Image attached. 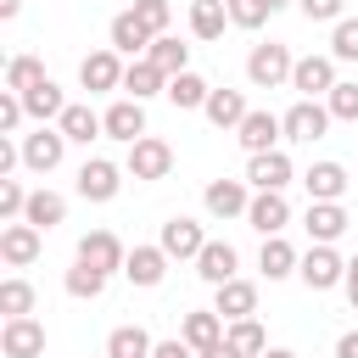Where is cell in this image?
Segmentation results:
<instances>
[{"mask_svg": "<svg viewBox=\"0 0 358 358\" xmlns=\"http://www.w3.org/2000/svg\"><path fill=\"white\" fill-rule=\"evenodd\" d=\"M336 84H341V78H336V56H330V50H324V56H296V67H291L296 101H324Z\"/></svg>", "mask_w": 358, "mask_h": 358, "instance_id": "cell-3", "label": "cell"}, {"mask_svg": "<svg viewBox=\"0 0 358 358\" xmlns=\"http://www.w3.org/2000/svg\"><path fill=\"white\" fill-rule=\"evenodd\" d=\"M336 358H358V330H341L336 336Z\"/></svg>", "mask_w": 358, "mask_h": 358, "instance_id": "cell-47", "label": "cell"}, {"mask_svg": "<svg viewBox=\"0 0 358 358\" xmlns=\"http://www.w3.org/2000/svg\"><path fill=\"white\" fill-rule=\"evenodd\" d=\"M117 190H123V168H117L112 157H90V162L78 168V196H84V201L101 207V201H112Z\"/></svg>", "mask_w": 358, "mask_h": 358, "instance_id": "cell-12", "label": "cell"}, {"mask_svg": "<svg viewBox=\"0 0 358 358\" xmlns=\"http://www.w3.org/2000/svg\"><path fill=\"white\" fill-rule=\"evenodd\" d=\"M235 140H241V151H246V157H263V151H280V140H285V123H280V112H268V106H252V112H246V123L235 129Z\"/></svg>", "mask_w": 358, "mask_h": 358, "instance_id": "cell-9", "label": "cell"}, {"mask_svg": "<svg viewBox=\"0 0 358 358\" xmlns=\"http://www.w3.org/2000/svg\"><path fill=\"white\" fill-rule=\"evenodd\" d=\"M257 268H263V280H291V274L302 268V252H296L285 235H268L263 252H257Z\"/></svg>", "mask_w": 358, "mask_h": 358, "instance_id": "cell-27", "label": "cell"}, {"mask_svg": "<svg viewBox=\"0 0 358 358\" xmlns=\"http://www.w3.org/2000/svg\"><path fill=\"white\" fill-rule=\"evenodd\" d=\"M330 56L336 62H358V17H341L330 28Z\"/></svg>", "mask_w": 358, "mask_h": 358, "instance_id": "cell-42", "label": "cell"}, {"mask_svg": "<svg viewBox=\"0 0 358 358\" xmlns=\"http://www.w3.org/2000/svg\"><path fill=\"white\" fill-rule=\"evenodd\" d=\"M101 123H106V140H117V145H134V140H145V101H112L106 112H101Z\"/></svg>", "mask_w": 358, "mask_h": 358, "instance_id": "cell-16", "label": "cell"}, {"mask_svg": "<svg viewBox=\"0 0 358 358\" xmlns=\"http://www.w3.org/2000/svg\"><path fill=\"white\" fill-rule=\"evenodd\" d=\"M263 358H296V352H291V347H268Z\"/></svg>", "mask_w": 358, "mask_h": 358, "instance_id": "cell-51", "label": "cell"}, {"mask_svg": "<svg viewBox=\"0 0 358 358\" xmlns=\"http://www.w3.org/2000/svg\"><path fill=\"white\" fill-rule=\"evenodd\" d=\"M151 39H157V34H151L134 11H117V17H112V28H106V45H112L117 56H129V62H140V56L151 50Z\"/></svg>", "mask_w": 358, "mask_h": 358, "instance_id": "cell-17", "label": "cell"}, {"mask_svg": "<svg viewBox=\"0 0 358 358\" xmlns=\"http://www.w3.org/2000/svg\"><path fill=\"white\" fill-rule=\"evenodd\" d=\"M324 106H330V117H336V123H358V84H352V78H341V84L324 95Z\"/></svg>", "mask_w": 358, "mask_h": 358, "instance_id": "cell-39", "label": "cell"}, {"mask_svg": "<svg viewBox=\"0 0 358 358\" xmlns=\"http://www.w3.org/2000/svg\"><path fill=\"white\" fill-rule=\"evenodd\" d=\"M22 106H28V117H34V123H62V112H67L73 101L62 95V84H56V78H45V84H34V90L22 95Z\"/></svg>", "mask_w": 358, "mask_h": 358, "instance_id": "cell-29", "label": "cell"}, {"mask_svg": "<svg viewBox=\"0 0 358 358\" xmlns=\"http://www.w3.org/2000/svg\"><path fill=\"white\" fill-rule=\"evenodd\" d=\"M207 95H213V84H207L201 73H179V78H168V101H173L179 112H201Z\"/></svg>", "mask_w": 358, "mask_h": 358, "instance_id": "cell-33", "label": "cell"}, {"mask_svg": "<svg viewBox=\"0 0 358 358\" xmlns=\"http://www.w3.org/2000/svg\"><path fill=\"white\" fill-rule=\"evenodd\" d=\"M62 157H67V134L56 123H39L34 134H22V168L28 173H56Z\"/></svg>", "mask_w": 358, "mask_h": 358, "instance_id": "cell-4", "label": "cell"}, {"mask_svg": "<svg viewBox=\"0 0 358 358\" xmlns=\"http://www.w3.org/2000/svg\"><path fill=\"white\" fill-rule=\"evenodd\" d=\"M101 358H106V352H101Z\"/></svg>", "mask_w": 358, "mask_h": 358, "instance_id": "cell-53", "label": "cell"}, {"mask_svg": "<svg viewBox=\"0 0 358 358\" xmlns=\"http://www.w3.org/2000/svg\"><path fill=\"white\" fill-rule=\"evenodd\" d=\"M347 207L341 201H308V213H302V229H308V241L313 246H336L341 235H347Z\"/></svg>", "mask_w": 358, "mask_h": 358, "instance_id": "cell-14", "label": "cell"}, {"mask_svg": "<svg viewBox=\"0 0 358 358\" xmlns=\"http://www.w3.org/2000/svg\"><path fill=\"white\" fill-rule=\"evenodd\" d=\"M291 179H296V168H291V157H285V151L246 157V185H252V190H285Z\"/></svg>", "mask_w": 358, "mask_h": 358, "instance_id": "cell-20", "label": "cell"}, {"mask_svg": "<svg viewBox=\"0 0 358 358\" xmlns=\"http://www.w3.org/2000/svg\"><path fill=\"white\" fill-rule=\"evenodd\" d=\"M246 224H252L263 241H268V235H285V224H291V201H285V190H252Z\"/></svg>", "mask_w": 358, "mask_h": 358, "instance_id": "cell-13", "label": "cell"}, {"mask_svg": "<svg viewBox=\"0 0 358 358\" xmlns=\"http://www.w3.org/2000/svg\"><path fill=\"white\" fill-rule=\"evenodd\" d=\"M201 207H207V218H246V207H252V185L246 179H213L207 190H201Z\"/></svg>", "mask_w": 358, "mask_h": 358, "instance_id": "cell-11", "label": "cell"}, {"mask_svg": "<svg viewBox=\"0 0 358 358\" xmlns=\"http://www.w3.org/2000/svg\"><path fill=\"white\" fill-rule=\"evenodd\" d=\"M22 224H34L39 235H50L56 224H67V196H56V190H34V196H28Z\"/></svg>", "mask_w": 358, "mask_h": 358, "instance_id": "cell-30", "label": "cell"}, {"mask_svg": "<svg viewBox=\"0 0 358 358\" xmlns=\"http://www.w3.org/2000/svg\"><path fill=\"white\" fill-rule=\"evenodd\" d=\"M280 123H285V140L291 145H313V140H324L330 134V106L324 101H291L285 112H280Z\"/></svg>", "mask_w": 358, "mask_h": 358, "instance_id": "cell-2", "label": "cell"}, {"mask_svg": "<svg viewBox=\"0 0 358 358\" xmlns=\"http://www.w3.org/2000/svg\"><path fill=\"white\" fill-rule=\"evenodd\" d=\"M106 280H112V274H101V268H90V263H78V257H73V268L62 274L67 296H78V302H95V296H106Z\"/></svg>", "mask_w": 358, "mask_h": 358, "instance_id": "cell-34", "label": "cell"}, {"mask_svg": "<svg viewBox=\"0 0 358 358\" xmlns=\"http://www.w3.org/2000/svg\"><path fill=\"white\" fill-rule=\"evenodd\" d=\"M302 185H308V201H341L347 196V168L341 162H313L308 173H302Z\"/></svg>", "mask_w": 358, "mask_h": 358, "instance_id": "cell-26", "label": "cell"}, {"mask_svg": "<svg viewBox=\"0 0 358 358\" xmlns=\"http://www.w3.org/2000/svg\"><path fill=\"white\" fill-rule=\"evenodd\" d=\"M224 330H229V324H224L213 308H190V313L179 319V341H185L190 352H207V347H218V341H224Z\"/></svg>", "mask_w": 358, "mask_h": 358, "instance_id": "cell-21", "label": "cell"}, {"mask_svg": "<svg viewBox=\"0 0 358 358\" xmlns=\"http://www.w3.org/2000/svg\"><path fill=\"white\" fill-rule=\"evenodd\" d=\"M28 196H34V190H22V179H0V218L17 224V218L28 213Z\"/></svg>", "mask_w": 358, "mask_h": 358, "instance_id": "cell-43", "label": "cell"}, {"mask_svg": "<svg viewBox=\"0 0 358 358\" xmlns=\"http://www.w3.org/2000/svg\"><path fill=\"white\" fill-rule=\"evenodd\" d=\"M246 112H252V106H246V95H241V90H229V84H224V90H213V95H207V106H201V117H207L213 129H229V134L246 123Z\"/></svg>", "mask_w": 358, "mask_h": 358, "instance_id": "cell-24", "label": "cell"}, {"mask_svg": "<svg viewBox=\"0 0 358 358\" xmlns=\"http://www.w3.org/2000/svg\"><path fill=\"white\" fill-rule=\"evenodd\" d=\"M123 95L129 101H151V95H168V73L157 67V62H129V73H123Z\"/></svg>", "mask_w": 358, "mask_h": 358, "instance_id": "cell-28", "label": "cell"}, {"mask_svg": "<svg viewBox=\"0 0 358 358\" xmlns=\"http://www.w3.org/2000/svg\"><path fill=\"white\" fill-rule=\"evenodd\" d=\"M296 280H302L308 291H336V285H347V257H341L336 246H308Z\"/></svg>", "mask_w": 358, "mask_h": 358, "instance_id": "cell-7", "label": "cell"}, {"mask_svg": "<svg viewBox=\"0 0 358 358\" xmlns=\"http://www.w3.org/2000/svg\"><path fill=\"white\" fill-rule=\"evenodd\" d=\"M296 11H302L308 22H330V28H336V22L347 17V0H296Z\"/></svg>", "mask_w": 358, "mask_h": 358, "instance_id": "cell-44", "label": "cell"}, {"mask_svg": "<svg viewBox=\"0 0 358 358\" xmlns=\"http://www.w3.org/2000/svg\"><path fill=\"white\" fill-rule=\"evenodd\" d=\"M145 62H157V67H162L168 78H179V73H190V45H179L173 34H162V39H151Z\"/></svg>", "mask_w": 358, "mask_h": 358, "instance_id": "cell-35", "label": "cell"}, {"mask_svg": "<svg viewBox=\"0 0 358 358\" xmlns=\"http://www.w3.org/2000/svg\"><path fill=\"white\" fill-rule=\"evenodd\" d=\"M291 67H296V56H291L280 39L246 50V84H252V90H280V84H291Z\"/></svg>", "mask_w": 358, "mask_h": 358, "instance_id": "cell-1", "label": "cell"}, {"mask_svg": "<svg viewBox=\"0 0 358 358\" xmlns=\"http://www.w3.org/2000/svg\"><path fill=\"white\" fill-rule=\"evenodd\" d=\"M78 263H90V268H101V274H123V263H129V246L112 235V229H90V235H78V252H73Z\"/></svg>", "mask_w": 358, "mask_h": 358, "instance_id": "cell-10", "label": "cell"}, {"mask_svg": "<svg viewBox=\"0 0 358 358\" xmlns=\"http://www.w3.org/2000/svg\"><path fill=\"white\" fill-rule=\"evenodd\" d=\"M224 6H229V28H246V34H252V28H263V22L274 17V11H268V0H224Z\"/></svg>", "mask_w": 358, "mask_h": 358, "instance_id": "cell-40", "label": "cell"}, {"mask_svg": "<svg viewBox=\"0 0 358 358\" xmlns=\"http://www.w3.org/2000/svg\"><path fill=\"white\" fill-rule=\"evenodd\" d=\"M347 302H352V313H358V257H347Z\"/></svg>", "mask_w": 358, "mask_h": 358, "instance_id": "cell-48", "label": "cell"}, {"mask_svg": "<svg viewBox=\"0 0 358 358\" xmlns=\"http://www.w3.org/2000/svg\"><path fill=\"white\" fill-rule=\"evenodd\" d=\"M0 313L6 319H34V285L22 274H6L0 280Z\"/></svg>", "mask_w": 358, "mask_h": 358, "instance_id": "cell-36", "label": "cell"}, {"mask_svg": "<svg viewBox=\"0 0 358 358\" xmlns=\"http://www.w3.org/2000/svg\"><path fill=\"white\" fill-rule=\"evenodd\" d=\"M123 173L129 179H168L173 173V145L168 140H157V134H145V140H134L129 145V157H123Z\"/></svg>", "mask_w": 358, "mask_h": 358, "instance_id": "cell-5", "label": "cell"}, {"mask_svg": "<svg viewBox=\"0 0 358 358\" xmlns=\"http://www.w3.org/2000/svg\"><path fill=\"white\" fill-rule=\"evenodd\" d=\"M62 134H67V145H90V140H106V123H101V112L90 106V101H73L67 112H62V123H56Z\"/></svg>", "mask_w": 358, "mask_h": 358, "instance_id": "cell-25", "label": "cell"}, {"mask_svg": "<svg viewBox=\"0 0 358 358\" xmlns=\"http://www.w3.org/2000/svg\"><path fill=\"white\" fill-rule=\"evenodd\" d=\"M196 358H241V352H235L229 341H218V347H207V352H196Z\"/></svg>", "mask_w": 358, "mask_h": 358, "instance_id": "cell-49", "label": "cell"}, {"mask_svg": "<svg viewBox=\"0 0 358 358\" xmlns=\"http://www.w3.org/2000/svg\"><path fill=\"white\" fill-rule=\"evenodd\" d=\"M285 6H296V0H268V11H285Z\"/></svg>", "mask_w": 358, "mask_h": 358, "instance_id": "cell-52", "label": "cell"}, {"mask_svg": "<svg viewBox=\"0 0 358 358\" xmlns=\"http://www.w3.org/2000/svg\"><path fill=\"white\" fill-rule=\"evenodd\" d=\"M235 268H241V252H235L229 241H207V246H201V257H196V274H201L213 291H218V285H229V280H235Z\"/></svg>", "mask_w": 358, "mask_h": 358, "instance_id": "cell-23", "label": "cell"}, {"mask_svg": "<svg viewBox=\"0 0 358 358\" xmlns=\"http://www.w3.org/2000/svg\"><path fill=\"white\" fill-rule=\"evenodd\" d=\"M224 341H229L241 358H263V352H268V330H263L257 319H235V324L224 330Z\"/></svg>", "mask_w": 358, "mask_h": 358, "instance_id": "cell-37", "label": "cell"}, {"mask_svg": "<svg viewBox=\"0 0 358 358\" xmlns=\"http://www.w3.org/2000/svg\"><path fill=\"white\" fill-rule=\"evenodd\" d=\"M45 78H50V73H45L39 56H11V62H6V90H11V95H28V90L45 84Z\"/></svg>", "mask_w": 358, "mask_h": 358, "instance_id": "cell-38", "label": "cell"}, {"mask_svg": "<svg viewBox=\"0 0 358 358\" xmlns=\"http://www.w3.org/2000/svg\"><path fill=\"white\" fill-rule=\"evenodd\" d=\"M151 352H157V341L145 324H117L106 336V358H151Z\"/></svg>", "mask_w": 358, "mask_h": 358, "instance_id": "cell-32", "label": "cell"}, {"mask_svg": "<svg viewBox=\"0 0 358 358\" xmlns=\"http://www.w3.org/2000/svg\"><path fill=\"white\" fill-rule=\"evenodd\" d=\"M213 313H218L224 324H235V319H257V285L235 274L229 285H218V291H213Z\"/></svg>", "mask_w": 358, "mask_h": 358, "instance_id": "cell-19", "label": "cell"}, {"mask_svg": "<svg viewBox=\"0 0 358 358\" xmlns=\"http://www.w3.org/2000/svg\"><path fill=\"white\" fill-rule=\"evenodd\" d=\"M168 263H173V257H168V252L151 241V246H129V263H123V274H129L140 291H157V285L168 280Z\"/></svg>", "mask_w": 358, "mask_h": 358, "instance_id": "cell-18", "label": "cell"}, {"mask_svg": "<svg viewBox=\"0 0 358 358\" xmlns=\"http://www.w3.org/2000/svg\"><path fill=\"white\" fill-rule=\"evenodd\" d=\"M17 11H22V0H0V17H6V22H11Z\"/></svg>", "mask_w": 358, "mask_h": 358, "instance_id": "cell-50", "label": "cell"}, {"mask_svg": "<svg viewBox=\"0 0 358 358\" xmlns=\"http://www.w3.org/2000/svg\"><path fill=\"white\" fill-rule=\"evenodd\" d=\"M123 56L112 50V45H101V50H90L84 62H78V84L90 90V95H112V90H123Z\"/></svg>", "mask_w": 358, "mask_h": 358, "instance_id": "cell-8", "label": "cell"}, {"mask_svg": "<svg viewBox=\"0 0 358 358\" xmlns=\"http://www.w3.org/2000/svg\"><path fill=\"white\" fill-rule=\"evenodd\" d=\"M0 352L6 358H39L45 352V324L39 319H6L0 324Z\"/></svg>", "mask_w": 358, "mask_h": 358, "instance_id": "cell-22", "label": "cell"}, {"mask_svg": "<svg viewBox=\"0 0 358 358\" xmlns=\"http://www.w3.org/2000/svg\"><path fill=\"white\" fill-rule=\"evenodd\" d=\"M39 252H45V235L34 229V224H6L0 229V263L6 268H28V263H39Z\"/></svg>", "mask_w": 358, "mask_h": 358, "instance_id": "cell-15", "label": "cell"}, {"mask_svg": "<svg viewBox=\"0 0 358 358\" xmlns=\"http://www.w3.org/2000/svg\"><path fill=\"white\" fill-rule=\"evenodd\" d=\"M129 11H134V17L157 34V39H162V34H168V22H173V0H134Z\"/></svg>", "mask_w": 358, "mask_h": 358, "instance_id": "cell-41", "label": "cell"}, {"mask_svg": "<svg viewBox=\"0 0 358 358\" xmlns=\"http://www.w3.org/2000/svg\"><path fill=\"white\" fill-rule=\"evenodd\" d=\"M151 358H196V352H190V347L173 336V341H157V352H151Z\"/></svg>", "mask_w": 358, "mask_h": 358, "instance_id": "cell-46", "label": "cell"}, {"mask_svg": "<svg viewBox=\"0 0 358 358\" xmlns=\"http://www.w3.org/2000/svg\"><path fill=\"white\" fill-rule=\"evenodd\" d=\"M224 28H229V6H224V0H190V34H196L201 45L224 39Z\"/></svg>", "mask_w": 358, "mask_h": 358, "instance_id": "cell-31", "label": "cell"}, {"mask_svg": "<svg viewBox=\"0 0 358 358\" xmlns=\"http://www.w3.org/2000/svg\"><path fill=\"white\" fill-rule=\"evenodd\" d=\"M157 246H162L173 263H196V257H201V246H207V229H201V218H190V213H173V218L162 224Z\"/></svg>", "mask_w": 358, "mask_h": 358, "instance_id": "cell-6", "label": "cell"}, {"mask_svg": "<svg viewBox=\"0 0 358 358\" xmlns=\"http://www.w3.org/2000/svg\"><path fill=\"white\" fill-rule=\"evenodd\" d=\"M22 117H28V106H22V95H11V90H0V134H17V129H22Z\"/></svg>", "mask_w": 358, "mask_h": 358, "instance_id": "cell-45", "label": "cell"}]
</instances>
